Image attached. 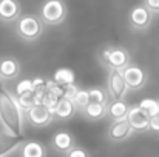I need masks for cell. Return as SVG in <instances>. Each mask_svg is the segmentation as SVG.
I'll return each instance as SVG.
<instances>
[{
    "instance_id": "6da1fadb",
    "label": "cell",
    "mask_w": 159,
    "mask_h": 157,
    "mask_svg": "<svg viewBox=\"0 0 159 157\" xmlns=\"http://www.w3.org/2000/svg\"><path fill=\"white\" fill-rule=\"evenodd\" d=\"M23 123L25 112L19 106L16 96L5 88L0 89V125L3 131L19 139L23 136Z\"/></svg>"
},
{
    "instance_id": "7a4b0ae2",
    "label": "cell",
    "mask_w": 159,
    "mask_h": 157,
    "mask_svg": "<svg viewBox=\"0 0 159 157\" xmlns=\"http://www.w3.org/2000/svg\"><path fill=\"white\" fill-rule=\"evenodd\" d=\"M14 23L16 34L25 42H36L43 34L45 25L42 19L36 14H22Z\"/></svg>"
},
{
    "instance_id": "3957f363",
    "label": "cell",
    "mask_w": 159,
    "mask_h": 157,
    "mask_svg": "<svg viewBox=\"0 0 159 157\" xmlns=\"http://www.w3.org/2000/svg\"><path fill=\"white\" fill-rule=\"evenodd\" d=\"M68 15V8L63 0H45L40 6L39 17L42 19L43 25L57 26L65 22Z\"/></svg>"
},
{
    "instance_id": "277c9868",
    "label": "cell",
    "mask_w": 159,
    "mask_h": 157,
    "mask_svg": "<svg viewBox=\"0 0 159 157\" xmlns=\"http://www.w3.org/2000/svg\"><path fill=\"white\" fill-rule=\"evenodd\" d=\"M99 62L108 71L110 69L122 71L131 62V55L124 46H105L99 51Z\"/></svg>"
},
{
    "instance_id": "5b68a950",
    "label": "cell",
    "mask_w": 159,
    "mask_h": 157,
    "mask_svg": "<svg viewBox=\"0 0 159 157\" xmlns=\"http://www.w3.org/2000/svg\"><path fill=\"white\" fill-rule=\"evenodd\" d=\"M122 76L125 79V83L128 86V91H139L147 85V72L144 68H141L139 65L130 62L124 69H122Z\"/></svg>"
},
{
    "instance_id": "8992f818",
    "label": "cell",
    "mask_w": 159,
    "mask_h": 157,
    "mask_svg": "<svg viewBox=\"0 0 159 157\" xmlns=\"http://www.w3.org/2000/svg\"><path fill=\"white\" fill-rule=\"evenodd\" d=\"M25 119L33 128H45L50 123H53L54 114L43 103H36L28 111H25Z\"/></svg>"
},
{
    "instance_id": "52a82bcc",
    "label": "cell",
    "mask_w": 159,
    "mask_h": 157,
    "mask_svg": "<svg viewBox=\"0 0 159 157\" xmlns=\"http://www.w3.org/2000/svg\"><path fill=\"white\" fill-rule=\"evenodd\" d=\"M153 22V12L144 5H136L128 12V23L134 31H145L152 26Z\"/></svg>"
},
{
    "instance_id": "ba28073f",
    "label": "cell",
    "mask_w": 159,
    "mask_h": 157,
    "mask_svg": "<svg viewBox=\"0 0 159 157\" xmlns=\"http://www.w3.org/2000/svg\"><path fill=\"white\" fill-rule=\"evenodd\" d=\"M107 91L110 94V99H125V96L128 93V86L125 83L122 71H119V69H110L108 71Z\"/></svg>"
},
{
    "instance_id": "9c48e42d",
    "label": "cell",
    "mask_w": 159,
    "mask_h": 157,
    "mask_svg": "<svg viewBox=\"0 0 159 157\" xmlns=\"http://www.w3.org/2000/svg\"><path fill=\"white\" fill-rule=\"evenodd\" d=\"M127 120H128V123H130V126L133 128L134 133H145V131H148L150 116L139 105H133V106L128 108Z\"/></svg>"
},
{
    "instance_id": "30bf717a",
    "label": "cell",
    "mask_w": 159,
    "mask_h": 157,
    "mask_svg": "<svg viewBox=\"0 0 159 157\" xmlns=\"http://www.w3.org/2000/svg\"><path fill=\"white\" fill-rule=\"evenodd\" d=\"M133 134H134V131L130 126L127 119L111 122L108 126V131H107V136L111 142H124V140L130 139Z\"/></svg>"
},
{
    "instance_id": "8fae6325",
    "label": "cell",
    "mask_w": 159,
    "mask_h": 157,
    "mask_svg": "<svg viewBox=\"0 0 159 157\" xmlns=\"http://www.w3.org/2000/svg\"><path fill=\"white\" fill-rule=\"evenodd\" d=\"M22 72V66L16 57H2L0 59V80L11 82L16 80Z\"/></svg>"
},
{
    "instance_id": "7c38bea8",
    "label": "cell",
    "mask_w": 159,
    "mask_h": 157,
    "mask_svg": "<svg viewBox=\"0 0 159 157\" xmlns=\"http://www.w3.org/2000/svg\"><path fill=\"white\" fill-rule=\"evenodd\" d=\"M22 15V5L19 0H0V22L14 23Z\"/></svg>"
},
{
    "instance_id": "4fadbf2b",
    "label": "cell",
    "mask_w": 159,
    "mask_h": 157,
    "mask_svg": "<svg viewBox=\"0 0 159 157\" xmlns=\"http://www.w3.org/2000/svg\"><path fill=\"white\" fill-rule=\"evenodd\" d=\"M73 146H76L74 136L68 131H57L51 137V148L59 154H66Z\"/></svg>"
},
{
    "instance_id": "5bb4252c",
    "label": "cell",
    "mask_w": 159,
    "mask_h": 157,
    "mask_svg": "<svg viewBox=\"0 0 159 157\" xmlns=\"http://www.w3.org/2000/svg\"><path fill=\"white\" fill-rule=\"evenodd\" d=\"M130 105L125 102V99H111L107 103V117L114 122V120H124L127 119Z\"/></svg>"
},
{
    "instance_id": "9a60e30c",
    "label": "cell",
    "mask_w": 159,
    "mask_h": 157,
    "mask_svg": "<svg viewBox=\"0 0 159 157\" xmlns=\"http://www.w3.org/2000/svg\"><path fill=\"white\" fill-rule=\"evenodd\" d=\"M19 157H48V150L39 140H26L19 146Z\"/></svg>"
},
{
    "instance_id": "2e32d148",
    "label": "cell",
    "mask_w": 159,
    "mask_h": 157,
    "mask_svg": "<svg viewBox=\"0 0 159 157\" xmlns=\"http://www.w3.org/2000/svg\"><path fill=\"white\" fill-rule=\"evenodd\" d=\"M76 112H77V108H76L74 102L70 100V99L62 97V99L59 100V103L56 105L53 114H54V119L62 120V122H66V120L73 119V117L76 116Z\"/></svg>"
},
{
    "instance_id": "e0dca14e",
    "label": "cell",
    "mask_w": 159,
    "mask_h": 157,
    "mask_svg": "<svg viewBox=\"0 0 159 157\" xmlns=\"http://www.w3.org/2000/svg\"><path fill=\"white\" fill-rule=\"evenodd\" d=\"M84 119L90 120V122H99L107 117V105L98 103V102H90L82 111Z\"/></svg>"
},
{
    "instance_id": "ac0fdd59",
    "label": "cell",
    "mask_w": 159,
    "mask_h": 157,
    "mask_svg": "<svg viewBox=\"0 0 159 157\" xmlns=\"http://www.w3.org/2000/svg\"><path fill=\"white\" fill-rule=\"evenodd\" d=\"M20 145L22 142L17 140V137H12L8 133L0 131V157H8L11 153L17 151Z\"/></svg>"
},
{
    "instance_id": "d6986e66",
    "label": "cell",
    "mask_w": 159,
    "mask_h": 157,
    "mask_svg": "<svg viewBox=\"0 0 159 157\" xmlns=\"http://www.w3.org/2000/svg\"><path fill=\"white\" fill-rule=\"evenodd\" d=\"M54 82H57L59 85L65 86V85H71L76 82V74L71 68H59L54 71Z\"/></svg>"
},
{
    "instance_id": "ffe728a7",
    "label": "cell",
    "mask_w": 159,
    "mask_h": 157,
    "mask_svg": "<svg viewBox=\"0 0 159 157\" xmlns=\"http://www.w3.org/2000/svg\"><path fill=\"white\" fill-rule=\"evenodd\" d=\"M88 93H90L91 102H98V103H104V105H107L110 102V94H108V91L105 88H102V86L88 88Z\"/></svg>"
},
{
    "instance_id": "44dd1931",
    "label": "cell",
    "mask_w": 159,
    "mask_h": 157,
    "mask_svg": "<svg viewBox=\"0 0 159 157\" xmlns=\"http://www.w3.org/2000/svg\"><path fill=\"white\" fill-rule=\"evenodd\" d=\"M16 100H17V103L22 108L23 112L28 111L31 106H34V105L37 103V99H36V93H34V91H28V93H25V94L16 96Z\"/></svg>"
},
{
    "instance_id": "7402d4cb",
    "label": "cell",
    "mask_w": 159,
    "mask_h": 157,
    "mask_svg": "<svg viewBox=\"0 0 159 157\" xmlns=\"http://www.w3.org/2000/svg\"><path fill=\"white\" fill-rule=\"evenodd\" d=\"M73 102L76 105V108H77V111H82L87 105L91 102V99H90V93H88V89H84V88H79L77 89V93H76V96L73 97Z\"/></svg>"
},
{
    "instance_id": "603a6c76",
    "label": "cell",
    "mask_w": 159,
    "mask_h": 157,
    "mask_svg": "<svg viewBox=\"0 0 159 157\" xmlns=\"http://www.w3.org/2000/svg\"><path fill=\"white\" fill-rule=\"evenodd\" d=\"M139 106L152 117V116H155V114H158L159 112V105H158V100H155V99H150V97H147V99H142L141 102H139Z\"/></svg>"
},
{
    "instance_id": "cb8c5ba5",
    "label": "cell",
    "mask_w": 159,
    "mask_h": 157,
    "mask_svg": "<svg viewBox=\"0 0 159 157\" xmlns=\"http://www.w3.org/2000/svg\"><path fill=\"white\" fill-rule=\"evenodd\" d=\"M59 100H60V97H57L54 93H51V91H48V89H47V91L40 96L39 103H43L47 108H50V109L54 112V108H56V105L59 103Z\"/></svg>"
},
{
    "instance_id": "d4e9b609",
    "label": "cell",
    "mask_w": 159,
    "mask_h": 157,
    "mask_svg": "<svg viewBox=\"0 0 159 157\" xmlns=\"http://www.w3.org/2000/svg\"><path fill=\"white\" fill-rule=\"evenodd\" d=\"M28 91H33V79H22L17 82V85L14 88V96H20Z\"/></svg>"
},
{
    "instance_id": "484cf974",
    "label": "cell",
    "mask_w": 159,
    "mask_h": 157,
    "mask_svg": "<svg viewBox=\"0 0 159 157\" xmlns=\"http://www.w3.org/2000/svg\"><path fill=\"white\" fill-rule=\"evenodd\" d=\"M65 157H91V154L85 150V148H82V146H73L66 154Z\"/></svg>"
},
{
    "instance_id": "4316f807",
    "label": "cell",
    "mask_w": 159,
    "mask_h": 157,
    "mask_svg": "<svg viewBox=\"0 0 159 157\" xmlns=\"http://www.w3.org/2000/svg\"><path fill=\"white\" fill-rule=\"evenodd\" d=\"M77 89H79V86H77L76 83H71V85H65V86H63V96H62V97L73 100V97L76 96Z\"/></svg>"
},
{
    "instance_id": "83f0119b",
    "label": "cell",
    "mask_w": 159,
    "mask_h": 157,
    "mask_svg": "<svg viewBox=\"0 0 159 157\" xmlns=\"http://www.w3.org/2000/svg\"><path fill=\"white\" fill-rule=\"evenodd\" d=\"M148 131L159 134V112L150 117V122H148Z\"/></svg>"
},
{
    "instance_id": "f1b7e54d",
    "label": "cell",
    "mask_w": 159,
    "mask_h": 157,
    "mask_svg": "<svg viewBox=\"0 0 159 157\" xmlns=\"http://www.w3.org/2000/svg\"><path fill=\"white\" fill-rule=\"evenodd\" d=\"M144 5H145L152 12L159 14V0H144Z\"/></svg>"
},
{
    "instance_id": "f546056e",
    "label": "cell",
    "mask_w": 159,
    "mask_h": 157,
    "mask_svg": "<svg viewBox=\"0 0 159 157\" xmlns=\"http://www.w3.org/2000/svg\"><path fill=\"white\" fill-rule=\"evenodd\" d=\"M158 105H159V100H158Z\"/></svg>"
}]
</instances>
